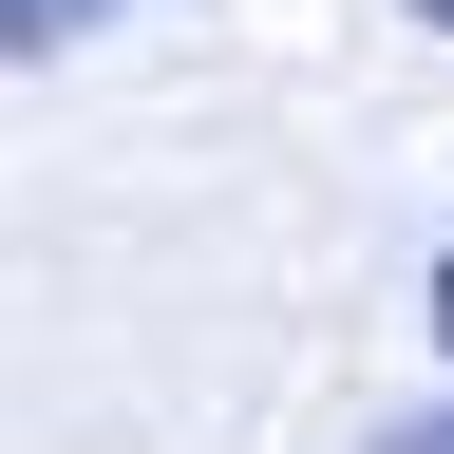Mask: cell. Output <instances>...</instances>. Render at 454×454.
Masks as SVG:
<instances>
[{"label":"cell","instance_id":"obj_1","mask_svg":"<svg viewBox=\"0 0 454 454\" xmlns=\"http://www.w3.org/2000/svg\"><path fill=\"white\" fill-rule=\"evenodd\" d=\"M95 20H133V0H0V57H57V38H95Z\"/></svg>","mask_w":454,"mask_h":454},{"label":"cell","instance_id":"obj_2","mask_svg":"<svg viewBox=\"0 0 454 454\" xmlns=\"http://www.w3.org/2000/svg\"><path fill=\"white\" fill-rule=\"evenodd\" d=\"M360 454H454V397H417V417H379Z\"/></svg>","mask_w":454,"mask_h":454},{"label":"cell","instance_id":"obj_3","mask_svg":"<svg viewBox=\"0 0 454 454\" xmlns=\"http://www.w3.org/2000/svg\"><path fill=\"white\" fill-rule=\"evenodd\" d=\"M417 322H435V360H454V247H435V284H417Z\"/></svg>","mask_w":454,"mask_h":454},{"label":"cell","instance_id":"obj_4","mask_svg":"<svg viewBox=\"0 0 454 454\" xmlns=\"http://www.w3.org/2000/svg\"><path fill=\"white\" fill-rule=\"evenodd\" d=\"M397 20H435V38H454V0H397Z\"/></svg>","mask_w":454,"mask_h":454}]
</instances>
